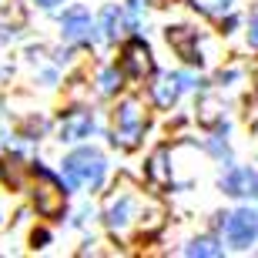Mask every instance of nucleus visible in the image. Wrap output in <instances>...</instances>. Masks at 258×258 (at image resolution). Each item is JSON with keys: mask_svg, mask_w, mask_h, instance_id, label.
I'll list each match as a JSON object with an SVG mask.
<instances>
[{"mask_svg": "<svg viewBox=\"0 0 258 258\" xmlns=\"http://www.w3.org/2000/svg\"><path fill=\"white\" fill-rule=\"evenodd\" d=\"M164 225V208L158 201L144 198L134 191H121L107 205V228L117 238H138V235H154Z\"/></svg>", "mask_w": 258, "mask_h": 258, "instance_id": "obj_1", "label": "nucleus"}, {"mask_svg": "<svg viewBox=\"0 0 258 258\" xmlns=\"http://www.w3.org/2000/svg\"><path fill=\"white\" fill-rule=\"evenodd\" d=\"M101 178H104V158H101L97 151H91V148L74 151L64 161V184L67 188H81V184L97 188Z\"/></svg>", "mask_w": 258, "mask_h": 258, "instance_id": "obj_2", "label": "nucleus"}, {"mask_svg": "<svg viewBox=\"0 0 258 258\" xmlns=\"http://www.w3.org/2000/svg\"><path fill=\"white\" fill-rule=\"evenodd\" d=\"M144 127H148V114H144V107L127 97L124 104L117 107V117H114V144L121 148H138L144 138Z\"/></svg>", "mask_w": 258, "mask_h": 258, "instance_id": "obj_3", "label": "nucleus"}, {"mask_svg": "<svg viewBox=\"0 0 258 258\" xmlns=\"http://www.w3.org/2000/svg\"><path fill=\"white\" fill-rule=\"evenodd\" d=\"M34 205L44 218H57L64 211V184L47 171L34 174Z\"/></svg>", "mask_w": 258, "mask_h": 258, "instance_id": "obj_4", "label": "nucleus"}, {"mask_svg": "<svg viewBox=\"0 0 258 258\" xmlns=\"http://www.w3.org/2000/svg\"><path fill=\"white\" fill-rule=\"evenodd\" d=\"M225 238H228L235 248H248L251 241L258 238V211H251V208L235 211L228 218V225H225Z\"/></svg>", "mask_w": 258, "mask_h": 258, "instance_id": "obj_5", "label": "nucleus"}, {"mask_svg": "<svg viewBox=\"0 0 258 258\" xmlns=\"http://www.w3.org/2000/svg\"><path fill=\"white\" fill-rule=\"evenodd\" d=\"M121 67H124V74L134 77V81H144V77L154 71V60H151V50L144 47L141 40H131L124 47V57H121Z\"/></svg>", "mask_w": 258, "mask_h": 258, "instance_id": "obj_6", "label": "nucleus"}, {"mask_svg": "<svg viewBox=\"0 0 258 258\" xmlns=\"http://www.w3.org/2000/svg\"><path fill=\"white\" fill-rule=\"evenodd\" d=\"M184 84H188V77H181V74H161V77L151 84L154 104H158V107H171L174 101H178V94H181Z\"/></svg>", "mask_w": 258, "mask_h": 258, "instance_id": "obj_7", "label": "nucleus"}, {"mask_svg": "<svg viewBox=\"0 0 258 258\" xmlns=\"http://www.w3.org/2000/svg\"><path fill=\"white\" fill-rule=\"evenodd\" d=\"M91 127H94L91 111H71V114H64V121H60V141H81V138L91 134Z\"/></svg>", "mask_w": 258, "mask_h": 258, "instance_id": "obj_8", "label": "nucleus"}, {"mask_svg": "<svg viewBox=\"0 0 258 258\" xmlns=\"http://www.w3.org/2000/svg\"><path fill=\"white\" fill-rule=\"evenodd\" d=\"M168 44H171V47L178 50L188 64H198V60H201V54L195 50V30H188V27H171V30H168Z\"/></svg>", "mask_w": 258, "mask_h": 258, "instance_id": "obj_9", "label": "nucleus"}, {"mask_svg": "<svg viewBox=\"0 0 258 258\" xmlns=\"http://www.w3.org/2000/svg\"><path fill=\"white\" fill-rule=\"evenodd\" d=\"M60 27H64V37H67V40H91V30H94V24H91V17H87L84 10H71Z\"/></svg>", "mask_w": 258, "mask_h": 258, "instance_id": "obj_10", "label": "nucleus"}, {"mask_svg": "<svg viewBox=\"0 0 258 258\" xmlns=\"http://www.w3.org/2000/svg\"><path fill=\"white\" fill-rule=\"evenodd\" d=\"M251 188H258L255 174L248 168H235V171L225 178V191L228 195H251Z\"/></svg>", "mask_w": 258, "mask_h": 258, "instance_id": "obj_11", "label": "nucleus"}, {"mask_svg": "<svg viewBox=\"0 0 258 258\" xmlns=\"http://www.w3.org/2000/svg\"><path fill=\"white\" fill-rule=\"evenodd\" d=\"M101 27H104L107 37H121L127 27H131V20H127L124 10H117V7H107L104 10V17H101Z\"/></svg>", "mask_w": 258, "mask_h": 258, "instance_id": "obj_12", "label": "nucleus"}, {"mask_svg": "<svg viewBox=\"0 0 258 258\" xmlns=\"http://www.w3.org/2000/svg\"><path fill=\"white\" fill-rule=\"evenodd\" d=\"M148 178L154 184H171V171H168V151H154L151 161H148Z\"/></svg>", "mask_w": 258, "mask_h": 258, "instance_id": "obj_13", "label": "nucleus"}, {"mask_svg": "<svg viewBox=\"0 0 258 258\" xmlns=\"http://www.w3.org/2000/svg\"><path fill=\"white\" fill-rule=\"evenodd\" d=\"M184 255H208V258H218V255H221V245H215L211 238H198V241H191V245L184 248Z\"/></svg>", "mask_w": 258, "mask_h": 258, "instance_id": "obj_14", "label": "nucleus"}, {"mask_svg": "<svg viewBox=\"0 0 258 258\" xmlns=\"http://www.w3.org/2000/svg\"><path fill=\"white\" fill-rule=\"evenodd\" d=\"M231 0H195V7L201 10V14H211V17H218V14H225L228 10Z\"/></svg>", "mask_w": 258, "mask_h": 258, "instance_id": "obj_15", "label": "nucleus"}, {"mask_svg": "<svg viewBox=\"0 0 258 258\" xmlns=\"http://www.w3.org/2000/svg\"><path fill=\"white\" fill-rule=\"evenodd\" d=\"M117 84H121V74H117V71H104V74H101V91H104V94H111Z\"/></svg>", "mask_w": 258, "mask_h": 258, "instance_id": "obj_16", "label": "nucleus"}, {"mask_svg": "<svg viewBox=\"0 0 258 258\" xmlns=\"http://www.w3.org/2000/svg\"><path fill=\"white\" fill-rule=\"evenodd\" d=\"M248 37H251V44H255V47H258V17L251 20V30H248Z\"/></svg>", "mask_w": 258, "mask_h": 258, "instance_id": "obj_17", "label": "nucleus"}, {"mask_svg": "<svg viewBox=\"0 0 258 258\" xmlns=\"http://www.w3.org/2000/svg\"><path fill=\"white\" fill-rule=\"evenodd\" d=\"M37 4H44V7H50V4H57V0H37Z\"/></svg>", "mask_w": 258, "mask_h": 258, "instance_id": "obj_18", "label": "nucleus"}]
</instances>
